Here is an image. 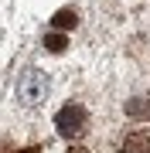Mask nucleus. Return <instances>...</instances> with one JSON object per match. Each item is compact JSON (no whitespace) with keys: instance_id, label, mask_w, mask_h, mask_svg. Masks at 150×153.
<instances>
[{"instance_id":"3","label":"nucleus","mask_w":150,"mask_h":153,"mask_svg":"<svg viewBox=\"0 0 150 153\" xmlns=\"http://www.w3.org/2000/svg\"><path fill=\"white\" fill-rule=\"evenodd\" d=\"M123 153H150V133L147 129H133L123 140Z\"/></svg>"},{"instance_id":"4","label":"nucleus","mask_w":150,"mask_h":153,"mask_svg":"<svg viewBox=\"0 0 150 153\" xmlns=\"http://www.w3.org/2000/svg\"><path fill=\"white\" fill-rule=\"evenodd\" d=\"M51 24H55V31H72L75 24H78V14L72 10V7H61V10L51 17Z\"/></svg>"},{"instance_id":"2","label":"nucleus","mask_w":150,"mask_h":153,"mask_svg":"<svg viewBox=\"0 0 150 153\" xmlns=\"http://www.w3.org/2000/svg\"><path fill=\"white\" fill-rule=\"evenodd\" d=\"M45 95H48V75L38 71V68L24 71L21 82H17V102H21L24 109H34V105L45 102Z\"/></svg>"},{"instance_id":"8","label":"nucleus","mask_w":150,"mask_h":153,"mask_svg":"<svg viewBox=\"0 0 150 153\" xmlns=\"http://www.w3.org/2000/svg\"><path fill=\"white\" fill-rule=\"evenodd\" d=\"M21 153H41V150L38 146H28V150H21Z\"/></svg>"},{"instance_id":"5","label":"nucleus","mask_w":150,"mask_h":153,"mask_svg":"<svg viewBox=\"0 0 150 153\" xmlns=\"http://www.w3.org/2000/svg\"><path fill=\"white\" fill-rule=\"evenodd\" d=\"M126 116L130 119H150V99H130L126 102Z\"/></svg>"},{"instance_id":"1","label":"nucleus","mask_w":150,"mask_h":153,"mask_svg":"<svg viewBox=\"0 0 150 153\" xmlns=\"http://www.w3.org/2000/svg\"><path fill=\"white\" fill-rule=\"evenodd\" d=\"M55 129H58L65 140H78V136H85V129H89V112H85L78 102L61 105V109L55 112Z\"/></svg>"},{"instance_id":"6","label":"nucleus","mask_w":150,"mask_h":153,"mask_svg":"<svg viewBox=\"0 0 150 153\" xmlns=\"http://www.w3.org/2000/svg\"><path fill=\"white\" fill-rule=\"evenodd\" d=\"M45 48L55 51V55H61V51L68 48V34H65V31H51L48 38H45Z\"/></svg>"},{"instance_id":"7","label":"nucleus","mask_w":150,"mask_h":153,"mask_svg":"<svg viewBox=\"0 0 150 153\" xmlns=\"http://www.w3.org/2000/svg\"><path fill=\"white\" fill-rule=\"evenodd\" d=\"M68 153H89V150H82V146H72V150H68Z\"/></svg>"}]
</instances>
